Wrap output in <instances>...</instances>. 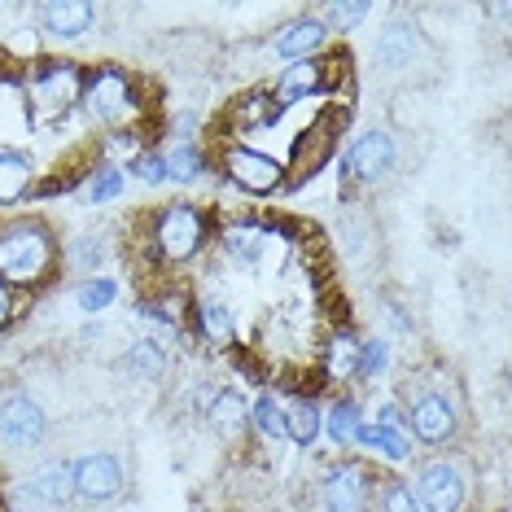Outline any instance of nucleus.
I'll return each instance as SVG.
<instances>
[{
    "instance_id": "26",
    "label": "nucleus",
    "mask_w": 512,
    "mask_h": 512,
    "mask_svg": "<svg viewBox=\"0 0 512 512\" xmlns=\"http://www.w3.org/2000/svg\"><path fill=\"white\" fill-rule=\"evenodd\" d=\"M281 106H276L272 88H254L246 97H237V106H228V119L237 123V132H254V127H272L281 119Z\"/></svg>"
},
{
    "instance_id": "2",
    "label": "nucleus",
    "mask_w": 512,
    "mask_h": 512,
    "mask_svg": "<svg viewBox=\"0 0 512 512\" xmlns=\"http://www.w3.org/2000/svg\"><path fill=\"white\" fill-rule=\"evenodd\" d=\"M79 110L88 114L92 127H101L106 136H119V132H141L154 101H149V84L136 71H127L119 62H101L84 71Z\"/></svg>"
},
{
    "instance_id": "19",
    "label": "nucleus",
    "mask_w": 512,
    "mask_h": 512,
    "mask_svg": "<svg viewBox=\"0 0 512 512\" xmlns=\"http://www.w3.org/2000/svg\"><path fill=\"white\" fill-rule=\"evenodd\" d=\"M329 40L333 36H329V27H324L320 14H298L272 36V53L285 57V62H307V57H320L329 49Z\"/></svg>"
},
{
    "instance_id": "12",
    "label": "nucleus",
    "mask_w": 512,
    "mask_h": 512,
    "mask_svg": "<svg viewBox=\"0 0 512 512\" xmlns=\"http://www.w3.org/2000/svg\"><path fill=\"white\" fill-rule=\"evenodd\" d=\"M49 438V412L40 407V399H31V394H5L0 399V447L5 451H36L40 442Z\"/></svg>"
},
{
    "instance_id": "10",
    "label": "nucleus",
    "mask_w": 512,
    "mask_h": 512,
    "mask_svg": "<svg viewBox=\"0 0 512 512\" xmlns=\"http://www.w3.org/2000/svg\"><path fill=\"white\" fill-rule=\"evenodd\" d=\"M346 162V180L355 184H386L394 176V167H399V145H394V132L386 127H368V132H359L351 149L342 154Z\"/></svg>"
},
{
    "instance_id": "5",
    "label": "nucleus",
    "mask_w": 512,
    "mask_h": 512,
    "mask_svg": "<svg viewBox=\"0 0 512 512\" xmlns=\"http://www.w3.org/2000/svg\"><path fill=\"white\" fill-rule=\"evenodd\" d=\"M346 119H351V106L333 101V106H324L316 119L294 136V154H289V167H285V189H302V184L316 180L337 158V141H342Z\"/></svg>"
},
{
    "instance_id": "22",
    "label": "nucleus",
    "mask_w": 512,
    "mask_h": 512,
    "mask_svg": "<svg viewBox=\"0 0 512 512\" xmlns=\"http://www.w3.org/2000/svg\"><path fill=\"white\" fill-rule=\"evenodd\" d=\"M119 372L127 381H141V386H154L171 372V351L167 342H158V337H141V342H132L119 359Z\"/></svg>"
},
{
    "instance_id": "13",
    "label": "nucleus",
    "mask_w": 512,
    "mask_h": 512,
    "mask_svg": "<svg viewBox=\"0 0 512 512\" xmlns=\"http://www.w3.org/2000/svg\"><path fill=\"white\" fill-rule=\"evenodd\" d=\"M127 491V469L114 451H88L75 460V499L88 508L114 504Z\"/></svg>"
},
{
    "instance_id": "38",
    "label": "nucleus",
    "mask_w": 512,
    "mask_h": 512,
    "mask_svg": "<svg viewBox=\"0 0 512 512\" xmlns=\"http://www.w3.org/2000/svg\"><path fill=\"white\" fill-rule=\"evenodd\" d=\"M14 316H18V294H14V289H9L5 281H0V333L14 324Z\"/></svg>"
},
{
    "instance_id": "25",
    "label": "nucleus",
    "mask_w": 512,
    "mask_h": 512,
    "mask_svg": "<svg viewBox=\"0 0 512 512\" xmlns=\"http://www.w3.org/2000/svg\"><path fill=\"white\" fill-rule=\"evenodd\" d=\"M320 425H324V407L316 394H298V399L285 403V438L294 442L298 451H311L320 442Z\"/></svg>"
},
{
    "instance_id": "3",
    "label": "nucleus",
    "mask_w": 512,
    "mask_h": 512,
    "mask_svg": "<svg viewBox=\"0 0 512 512\" xmlns=\"http://www.w3.org/2000/svg\"><path fill=\"white\" fill-rule=\"evenodd\" d=\"M88 66L71 62V57H40V62L22 66L18 92H22V114L27 127L36 132H53L79 110V92H84Z\"/></svg>"
},
{
    "instance_id": "28",
    "label": "nucleus",
    "mask_w": 512,
    "mask_h": 512,
    "mask_svg": "<svg viewBox=\"0 0 512 512\" xmlns=\"http://www.w3.org/2000/svg\"><path fill=\"white\" fill-rule=\"evenodd\" d=\"M158 154H162V171H167V180H176V184H193V180H202L206 171H211V154L197 149V145H162Z\"/></svg>"
},
{
    "instance_id": "15",
    "label": "nucleus",
    "mask_w": 512,
    "mask_h": 512,
    "mask_svg": "<svg viewBox=\"0 0 512 512\" xmlns=\"http://www.w3.org/2000/svg\"><path fill=\"white\" fill-rule=\"evenodd\" d=\"M18 495L31 508H66L75 504V460H49L40 469H31L18 482Z\"/></svg>"
},
{
    "instance_id": "17",
    "label": "nucleus",
    "mask_w": 512,
    "mask_h": 512,
    "mask_svg": "<svg viewBox=\"0 0 512 512\" xmlns=\"http://www.w3.org/2000/svg\"><path fill=\"white\" fill-rule=\"evenodd\" d=\"M359 337L351 324H333L324 333V346H320V386H351L359 381Z\"/></svg>"
},
{
    "instance_id": "33",
    "label": "nucleus",
    "mask_w": 512,
    "mask_h": 512,
    "mask_svg": "<svg viewBox=\"0 0 512 512\" xmlns=\"http://www.w3.org/2000/svg\"><path fill=\"white\" fill-rule=\"evenodd\" d=\"M372 508L377 512H421L412 486L399 482V477H377V486H372Z\"/></svg>"
},
{
    "instance_id": "23",
    "label": "nucleus",
    "mask_w": 512,
    "mask_h": 512,
    "mask_svg": "<svg viewBox=\"0 0 512 512\" xmlns=\"http://www.w3.org/2000/svg\"><path fill=\"white\" fill-rule=\"evenodd\" d=\"M36 193V162L22 149H0V206H22Z\"/></svg>"
},
{
    "instance_id": "16",
    "label": "nucleus",
    "mask_w": 512,
    "mask_h": 512,
    "mask_svg": "<svg viewBox=\"0 0 512 512\" xmlns=\"http://www.w3.org/2000/svg\"><path fill=\"white\" fill-rule=\"evenodd\" d=\"M36 22L53 44H75L97 27V5L92 0H44L36 5Z\"/></svg>"
},
{
    "instance_id": "1",
    "label": "nucleus",
    "mask_w": 512,
    "mask_h": 512,
    "mask_svg": "<svg viewBox=\"0 0 512 512\" xmlns=\"http://www.w3.org/2000/svg\"><path fill=\"white\" fill-rule=\"evenodd\" d=\"M62 272V241L44 215H14L0 224V281L14 294H40Z\"/></svg>"
},
{
    "instance_id": "31",
    "label": "nucleus",
    "mask_w": 512,
    "mask_h": 512,
    "mask_svg": "<svg viewBox=\"0 0 512 512\" xmlns=\"http://www.w3.org/2000/svg\"><path fill=\"white\" fill-rule=\"evenodd\" d=\"M101 259H106V246H101V237H75V241H62V267H66V272L97 276Z\"/></svg>"
},
{
    "instance_id": "35",
    "label": "nucleus",
    "mask_w": 512,
    "mask_h": 512,
    "mask_svg": "<svg viewBox=\"0 0 512 512\" xmlns=\"http://www.w3.org/2000/svg\"><path fill=\"white\" fill-rule=\"evenodd\" d=\"M368 14H372L368 0H342V5H329V9H324L320 18H324V27H329V36H333V31H355Z\"/></svg>"
},
{
    "instance_id": "37",
    "label": "nucleus",
    "mask_w": 512,
    "mask_h": 512,
    "mask_svg": "<svg viewBox=\"0 0 512 512\" xmlns=\"http://www.w3.org/2000/svg\"><path fill=\"white\" fill-rule=\"evenodd\" d=\"M372 425H381V429H394V434H407V416H403V403H399V399H386V403H377V416H372Z\"/></svg>"
},
{
    "instance_id": "14",
    "label": "nucleus",
    "mask_w": 512,
    "mask_h": 512,
    "mask_svg": "<svg viewBox=\"0 0 512 512\" xmlns=\"http://www.w3.org/2000/svg\"><path fill=\"white\" fill-rule=\"evenodd\" d=\"M189 324L197 333V342H206V351L215 355H232L241 346V329H237V311L228 307L224 298H193V311H189Z\"/></svg>"
},
{
    "instance_id": "4",
    "label": "nucleus",
    "mask_w": 512,
    "mask_h": 512,
    "mask_svg": "<svg viewBox=\"0 0 512 512\" xmlns=\"http://www.w3.org/2000/svg\"><path fill=\"white\" fill-rule=\"evenodd\" d=\"M215 241V215L206 206L176 197L167 206H154L145 219V250L149 267L167 272V267H184Z\"/></svg>"
},
{
    "instance_id": "11",
    "label": "nucleus",
    "mask_w": 512,
    "mask_h": 512,
    "mask_svg": "<svg viewBox=\"0 0 512 512\" xmlns=\"http://www.w3.org/2000/svg\"><path fill=\"white\" fill-rule=\"evenodd\" d=\"M372 486H377V473H372L364 460L342 456L324 469L320 499H324L329 512H364L372 504Z\"/></svg>"
},
{
    "instance_id": "36",
    "label": "nucleus",
    "mask_w": 512,
    "mask_h": 512,
    "mask_svg": "<svg viewBox=\"0 0 512 512\" xmlns=\"http://www.w3.org/2000/svg\"><path fill=\"white\" fill-rule=\"evenodd\" d=\"M123 171H132V180H141V184H167V171H162L158 149H141V154H132Z\"/></svg>"
},
{
    "instance_id": "20",
    "label": "nucleus",
    "mask_w": 512,
    "mask_h": 512,
    "mask_svg": "<svg viewBox=\"0 0 512 512\" xmlns=\"http://www.w3.org/2000/svg\"><path fill=\"white\" fill-rule=\"evenodd\" d=\"M215 241H219V250H224V259L232 267H241V272H259L263 254L272 246V237L259 228V219H237V224L219 228Z\"/></svg>"
},
{
    "instance_id": "21",
    "label": "nucleus",
    "mask_w": 512,
    "mask_h": 512,
    "mask_svg": "<svg viewBox=\"0 0 512 512\" xmlns=\"http://www.w3.org/2000/svg\"><path fill=\"white\" fill-rule=\"evenodd\" d=\"M416 53H421V31H416L412 22H403V18L386 22L377 44H372V62H377L386 75L407 71V66L416 62Z\"/></svg>"
},
{
    "instance_id": "8",
    "label": "nucleus",
    "mask_w": 512,
    "mask_h": 512,
    "mask_svg": "<svg viewBox=\"0 0 512 512\" xmlns=\"http://www.w3.org/2000/svg\"><path fill=\"white\" fill-rule=\"evenodd\" d=\"M215 167L224 171V180L232 189L250 193V197H272L285 189V162L263 154V149H254L246 141H224L215 154Z\"/></svg>"
},
{
    "instance_id": "27",
    "label": "nucleus",
    "mask_w": 512,
    "mask_h": 512,
    "mask_svg": "<svg viewBox=\"0 0 512 512\" xmlns=\"http://www.w3.org/2000/svg\"><path fill=\"white\" fill-rule=\"evenodd\" d=\"M355 447L368 451V456H377V460H390V464H407V460H412V438L394 434V429H381V425H372V421L359 425Z\"/></svg>"
},
{
    "instance_id": "32",
    "label": "nucleus",
    "mask_w": 512,
    "mask_h": 512,
    "mask_svg": "<svg viewBox=\"0 0 512 512\" xmlns=\"http://www.w3.org/2000/svg\"><path fill=\"white\" fill-rule=\"evenodd\" d=\"M114 298H119V281H110V276H88V281L75 285V307L84 311V316H101V311H110Z\"/></svg>"
},
{
    "instance_id": "34",
    "label": "nucleus",
    "mask_w": 512,
    "mask_h": 512,
    "mask_svg": "<svg viewBox=\"0 0 512 512\" xmlns=\"http://www.w3.org/2000/svg\"><path fill=\"white\" fill-rule=\"evenodd\" d=\"M390 372V337H364L359 342V381H381Z\"/></svg>"
},
{
    "instance_id": "9",
    "label": "nucleus",
    "mask_w": 512,
    "mask_h": 512,
    "mask_svg": "<svg viewBox=\"0 0 512 512\" xmlns=\"http://www.w3.org/2000/svg\"><path fill=\"white\" fill-rule=\"evenodd\" d=\"M407 486H412L421 512H464V504H469V477L447 456L425 460L416 469V482H407Z\"/></svg>"
},
{
    "instance_id": "6",
    "label": "nucleus",
    "mask_w": 512,
    "mask_h": 512,
    "mask_svg": "<svg viewBox=\"0 0 512 512\" xmlns=\"http://www.w3.org/2000/svg\"><path fill=\"white\" fill-rule=\"evenodd\" d=\"M342 84H351V53L333 49V53L307 57V62H289L276 75V84H267V88H272L276 106L289 110L307 97H333V92H342Z\"/></svg>"
},
{
    "instance_id": "7",
    "label": "nucleus",
    "mask_w": 512,
    "mask_h": 512,
    "mask_svg": "<svg viewBox=\"0 0 512 512\" xmlns=\"http://www.w3.org/2000/svg\"><path fill=\"white\" fill-rule=\"evenodd\" d=\"M403 416H407V438L425 442V447H451L464 434V407L451 386L421 381V390L403 407Z\"/></svg>"
},
{
    "instance_id": "29",
    "label": "nucleus",
    "mask_w": 512,
    "mask_h": 512,
    "mask_svg": "<svg viewBox=\"0 0 512 512\" xmlns=\"http://www.w3.org/2000/svg\"><path fill=\"white\" fill-rule=\"evenodd\" d=\"M250 434H259L263 442H285V403L272 390L250 403Z\"/></svg>"
},
{
    "instance_id": "24",
    "label": "nucleus",
    "mask_w": 512,
    "mask_h": 512,
    "mask_svg": "<svg viewBox=\"0 0 512 512\" xmlns=\"http://www.w3.org/2000/svg\"><path fill=\"white\" fill-rule=\"evenodd\" d=\"M364 425V407L351 394H337V399L324 407V425H320V438L333 442V451H355V434Z\"/></svg>"
},
{
    "instance_id": "18",
    "label": "nucleus",
    "mask_w": 512,
    "mask_h": 512,
    "mask_svg": "<svg viewBox=\"0 0 512 512\" xmlns=\"http://www.w3.org/2000/svg\"><path fill=\"white\" fill-rule=\"evenodd\" d=\"M202 416H206V425H211V434L219 442H228V447L246 442V434H250V403L237 386H219L211 399H206Z\"/></svg>"
},
{
    "instance_id": "30",
    "label": "nucleus",
    "mask_w": 512,
    "mask_h": 512,
    "mask_svg": "<svg viewBox=\"0 0 512 512\" xmlns=\"http://www.w3.org/2000/svg\"><path fill=\"white\" fill-rule=\"evenodd\" d=\"M127 189V171L119 167V162H106L101 158L97 167H92V176H88V202L92 206H110V202H119Z\"/></svg>"
}]
</instances>
